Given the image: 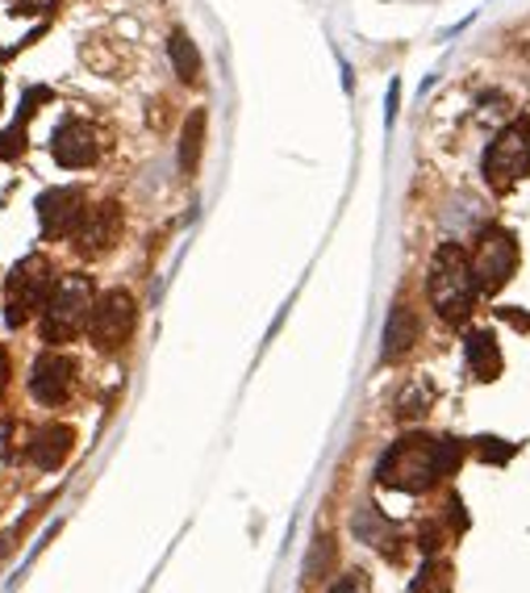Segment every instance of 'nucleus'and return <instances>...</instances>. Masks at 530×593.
<instances>
[{"mask_svg": "<svg viewBox=\"0 0 530 593\" xmlns=\"http://www.w3.org/2000/svg\"><path fill=\"white\" fill-rule=\"evenodd\" d=\"M430 410V393L427 389H422V384H413V389H406V393H401V405H397V419H422V414H427Z\"/></svg>", "mask_w": 530, "mask_h": 593, "instance_id": "obj_18", "label": "nucleus"}, {"mask_svg": "<svg viewBox=\"0 0 530 593\" xmlns=\"http://www.w3.org/2000/svg\"><path fill=\"white\" fill-rule=\"evenodd\" d=\"M71 384H76V364L68 355H42L30 372V393L42 405H63L71 398Z\"/></svg>", "mask_w": 530, "mask_h": 593, "instance_id": "obj_9", "label": "nucleus"}, {"mask_svg": "<svg viewBox=\"0 0 530 593\" xmlns=\"http://www.w3.org/2000/svg\"><path fill=\"white\" fill-rule=\"evenodd\" d=\"M38 213H42V230L47 234H76L80 222H84V192L80 189H54V192H42V201H38Z\"/></svg>", "mask_w": 530, "mask_h": 593, "instance_id": "obj_10", "label": "nucleus"}, {"mask_svg": "<svg viewBox=\"0 0 530 593\" xmlns=\"http://www.w3.org/2000/svg\"><path fill=\"white\" fill-rule=\"evenodd\" d=\"M427 293L434 314L443 318L447 326H460L463 318L472 314V301H477V277H472V260L460 243H443L430 260V280Z\"/></svg>", "mask_w": 530, "mask_h": 593, "instance_id": "obj_2", "label": "nucleus"}, {"mask_svg": "<svg viewBox=\"0 0 530 593\" xmlns=\"http://www.w3.org/2000/svg\"><path fill=\"white\" fill-rule=\"evenodd\" d=\"M451 590V569L447 564H427L422 576L410 585V593H447Z\"/></svg>", "mask_w": 530, "mask_h": 593, "instance_id": "obj_17", "label": "nucleus"}, {"mask_svg": "<svg viewBox=\"0 0 530 593\" xmlns=\"http://www.w3.org/2000/svg\"><path fill=\"white\" fill-rule=\"evenodd\" d=\"M418 339V318H413L410 301H397L389 326H384V360H406V351Z\"/></svg>", "mask_w": 530, "mask_h": 593, "instance_id": "obj_13", "label": "nucleus"}, {"mask_svg": "<svg viewBox=\"0 0 530 593\" xmlns=\"http://www.w3.org/2000/svg\"><path fill=\"white\" fill-rule=\"evenodd\" d=\"M468 368H472L477 381H493L497 372H501V355H497L493 334H472L468 339Z\"/></svg>", "mask_w": 530, "mask_h": 593, "instance_id": "obj_15", "label": "nucleus"}, {"mask_svg": "<svg viewBox=\"0 0 530 593\" xmlns=\"http://www.w3.org/2000/svg\"><path fill=\"white\" fill-rule=\"evenodd\" d=\"M4 384H9V355L0 348V393H4Z\"/></svg>", "mask_w": 530, "mask_h": 593, "instance_id": "obj_21", "label": "nucleus"}, {"mask_svg": "<svg viewBox=\"0 0 530 593\" xmlns=\"http://www.w3.org/2000/svg\"><path fill=\"white\" fill-rule=\"evenodd\" d=\"M118 239H121V205H113V201L92 205L84 213L80 230H76V247H80V255H88V260L104 255Z\"/></svg>", "mask_w": 530, "mask_h": 593, "instance_id": "obj_8", "label": "nucleus"}, {"mask_svg": "<svg viewBox=\"0 0 530 593\" xmlns=\"http://www.w3.org/2000/svg\"><path fill=\"white\" fill-rule=\"evenodd\" d=\"M330 593H372V590H368V576L363 573H347L334 581V590Z\"/></svg>", "mask_w": 530, "mask_h": 593, "instance_id": "obj_19", "label": "nucleus"}, {"mask_svg": "<svg viewBox=\"0 0 530 593\" xmlns=\"http://www.w3.org/2000/svg\"><path fill=\"white\" fill-rule=\"evenodd\" d=\"M168 51H171V63H176V76H180L184 84H192V80L201 76V54H197V47L189 42V34L176 30V34L168 38Z\"/></svg>", "mask_w": 530, "mask_h": 593, "instance_id": "obj_16", "label": "nucleus"}, {"mask_svg": "<svg viewBox=\"0 0 530 593\" xmlns=\"http://www.w3.org/2000/svg\"><path fill=\"white\" fill-rule=\"evenodd\" d=\"M76 448V431L71 426H42L30 443H26V460L42 472H54Z\"/></svg>", "mask_w": 530, "mask_h": 593, "instance_id": "obj_12", "label": "nucleus"}, {"mask_svg": "<svg viewBox=\"0 0 530 593\" xmlns=\"http://www.w3.org/2000/svg\"><path fill=\"white\" fill-rule=\"evenodd\" d=\"M92 318V280L88 277H63L54 284L51 301H47V318H42V339L47 343H71L76 334L88 326Z\"/></svg>", "mask_w": 530, "mask_h": 593, "instance_id": "obj_3", "label": "nucleus"}, {"mask_svg": "<svg viewBox=\"0 0 530 593\" xmlns=\"http://www.w3.org/2000/svg\"><path fill=\"white\" fill-rule=\"evenodd\" d=\"M134 322H138V305L130 293H104L97 305H92V318H88V334H92V343L101 351H118L130 334H134Z\"/></svg>", "mask_w": 530, "mask_h": 593, "instance_id": "obj_6", "label": "nucleus"}, {"mask_svg": "<svg viewBox=\"0 0 530 593\" xmlns=\"http://www.w3.org/2000/svg\"><path fill=\"white\" fill-rule=\"evenodd\" d=\"M480 172H484V180H489L493 192H510L513 184L530 172V118L510 122L489 147H484Z\"/></svg>", "mask_w": 530, "mask_h": 593, "instance_id": "obj_4", "label": "nucleus"}, {"mask_svg": "<svg viewBox=\"0 0 530 593\" xmlns=\"http://www.w3.org/2000/svg\"><path fill=\"white\" fill-rule=\"evenodd\" d=\"M513 263H518V247L506 230H484L477 239V251H472V277H477L480 293H497L506 280L513 277Z\"/></svg>", "mask_w": 530, "mask_h": 593, "instance_id": "obj_7", "label": "nucleus"}, {"mask_svg": "<svg viewBox=\"0 0 530 593\" xmlns=\"http://www.w3.org/2000/svg\"><path fill=\"white\" fill-rule=\"evenodd\" d=\"M456 460H460V448L451 439L406 435L380 460V481L389 489H406V493H427L439 476L456 469Z\"/></svg>", "mask_w": 530, "mask_h": 593, "instance_id": "obj_1", "label": "nucleus"}, {"mask_svg": "<svg viewBox=\"0 0 530 593\" xmlns=\"http://www.w3.org/2000/svg\"><path fill=\"white\" fill-rule=\"evenodd\" d=\"M206 109H197L189 113V122H184V139H180V172L192 175L197 172V163H201V151H206Z\"/></svg>", "mask_w": 530, "mask_h": 593, "instance_id": "obj_14", "label": "nucleus"}, {"mask_svg": "<svg viewBox=\"0 0 530 593\" xmlns=\"http://www.w3.org/2000/svg\"><path fill=\"white\" fill-rule=\"evenodd\" d=\"M51 151L63 168H88L92 159L101 155V139H97V130L88 122H76V118H71V122H63L54 130Z\"/></svg>", "mask_w": 530, "mask_h": 593, "instance_id": "obj_11", "label": "nucleus"}, {"mask_svg": "<svg viewBox=\"0 0 530 593\" xmlns=\"http://www.w3.org/2000/svg\"><path fill=\"white\" fill-rule=\"evenodd\" d=\"M326 564H330V540H318V547H313V560H309V576H322L318 573V569H326Z\"/></svg>", "mask_w": 530, "mask_h": 593, "instance_id": "obj_20", "label": "nucleus"}, {"mask_svg": "<svg viewBox=\"0 0 530 593\" xmlns=\"http://www.w3.org/2000/svg\"><path fill=\"white\" fill-rule=\"evenodd\" d=\"M54 293V268L47 255H30V260H21L13 268V277H9V326H21L30 314L38 310H47V301Z\"/></svg>", "mask_w": 530, "mask_h": 593, "instance_id": "obj_5", "label": "nucleus"}]
</instances>
